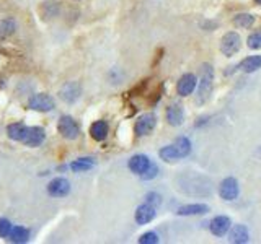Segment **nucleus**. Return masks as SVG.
I'll return each instance as SVG.
<instances>
[{
  "label": "nucleus",
  "mask_w": 261,
  "mask_h": 244,
  "mask_svg": "<svg viewBox=\"0 0 261 244\" xmlns=\"http://www.w3.org/2000/svg\"><path fill=\"white\" fill-rule=\"evenodd\" d=\"M212 85H214V68L209 64H204L201 70V80H199V86H198V104H203L209 99Z\"/></svg>",
  "instance_id": "nucleus-1"
},
{
  "label": "nucleus",
  "mask_w": 261,
  "mask_h": 244,
  "mask_svg": "<svg viewBox=\"0 0 261 244\" xmlns=\"http://www.w3.org/2000/svg\"><path fill=\"white\" fill-rule=\"evenodd\" d=\"M57 130L66 140H75L80 135L79 124H77L74 121V117H71V116H60V119L57 122Z\"/></svg>",
  "instance_id": "nucleus-2"
},
{
  "label": "nucleus",
  "mask_w": 261,
  "mask_h": 244,
  "mask_svg": "<svg viewBox=\"0 0 261 244\" xmlns=\"http://www.w3.org/2000/svg\"><path fill=\"white\" fill-rule=\"evenodd\" d=\"M240 46H242V39L235 31H229V33H225L224 38L220 39V52L227 57H232L234 54L239 52Z\"/></svg>",
  "instance_id": "nucleus-3"
},
{
  "label": "nucleus",
  "mask_w": 261,
  "mask_h": 244,
  "mask_svg": "<svg viewBox=\"0 0 261 244\" xmlns=\"http://www.w3.org/2000/svg\"><path fill=\"white\" fill-rule=\"evenodd\" d=\"M28 106L29 109H33V111H38V113H49L54 109V99L46 93H38L28 99Z\"/></svg>",
  "instance_id": "nucleus-4"
},
{
  "label": "nucleus",
  "mask_w": 261,
  "mask_h": 244,
  "mask_svg": "<svg viewBox=\"0 0 261 244\" xmlns=\"http://www.w3.org/2000/svg\"><path fill=\"white\" fill-rule=\"evenodd\" d=\"M80 94H82V85L79 82H67L59 90V98L67 104L75 103L80 98Z\"/></svg>",
  "instance_id": "nucleus-5"
},
{
  "label": "nucleus",
  "mask_w": 261,
  "mask_h": 244,
  "mask_svg": "<svg viewBox=\"0 0 261 244\" xmlns=\"http://www.w3.org/2000/svg\"><path fill=\"white\" fill-rule=\"evenodd\" d=\"M239 192H240V189H239V183H237L235 178H225L219 186V195H220V199L225 202L235 200L239 197Z\"/></svg>",
  "instance_id": "nucleus-6"
},
{
  "label": "nucleus",
  "mask_w": 261,
  "mask_h": 244,
  "mask_svg": "<svg viewBox=\"0 0 261 244\" xmlns=\"http://www.w3.org/2000/svg\"><path fill=\"white\" fill-rule=\"evenodd\" d=\"M155 124H157V117L153 114H142L139 119L136 121L134 125V130H136V135L137 137H145L155 129Z\"/></svg>",
  "instance_id": "nucleus-7"
},
{
  "label": "nucleus",
  "mask_w": 261,
  "mask_h": 244,
  "mask_svg": "<svg viewBox=\"0 0 261 244\" xmlns=\"http://www.w3.org/2000/svg\"><path fill=\"white\" fill-rule=\"evenodd\" d=\"M71 192V183L66 178H54L48 184V194L51 197H66Z\"/></svg>",
  "instance_id": "nucleus-8"
},
{
  "label": "nucleus",
  "mask_w": 261,
  "mask_h": 244,
  "mask_svg": "<svg viewBox=\"0 0 261 244\" xmlns=\"http://www.w3.org/2000/svg\"><path fill=\"white\" fill-rule=\"evenodd\" d=\"M196 86H198L196 75L185 74V75H181V78L178 80V85H176V91H178L180 96H189V94L196 90Z\"/></svg>",
  "instance_id": "nucleus-9"
},
{
  "label": "nucleus",
  "mask_w": 261,
  "mask_h": 244,
  "mask_svg": "<svg viewBox=\"0 0 261 244\" xmlns=\"http://www.w3.org/2000/svg\"><path fill=\"white\" fill-rule=\"evenodd\" d=\"M157 212H155V207L150 205V203H142V205L137 207L136 210V223L137 225H147L150 223L153 218H155Z\"/></svg>",
  "instance_id": "nucleus-10"
},
{
  "label": "nucleus",
  "mask_w": 261,
  "mask_h": 244,
  "mask_svg": "<svg viewBox=\"0 0 261 244\" xmlns=\"http://www.w3.org/2000/svg\"><path fill=\"white\" fill-rule=\"evenodd\" d=\"M167 121L173 127H178L185 121V111H183V106L180 103H173L167 108Z\"/></svg>",
  "instance_id": "nucleus-11"
},
{
  "label": "nucleus",
  "mask_w": 261,
  "mask_h": 244,
  "mask_svg": "<svg viewBox=\"0 0 261 244\" xmlns=\"http://www.w3.org/2000/svg\"><path fill=\"white\" fill-rule=\"evenodd\" d=\"M46 138V132L43 127H38V125H35V127H28V133H26V138H25V144L26 147H31V148H36L40 147L43 142Z\"/></svg>",
  "instance_id": "nucleus-12"
},
{
  "label": "nucleus",
  "mask_w": 261,
  "mask_h": 244,
  "mask_svg": "<svg viewBox=\"0 0 261 244\" xmlns=\"http://www.w3.org/2000/svg\"><path fill=\"white\" fill-rule=\"evenodd\" d=\"M230 218L225 215H219L216 218H212V222L209 223V230L214 236H224L229 230H230Z\"/></svg>",
  "instance_id": "nucleus-13"
},
{
  "label": "nucleus",
  "mask_w": 261,
  "mask_h": 244,
  "mask_svg": "<svg viewBox=\"0 0 261 244\" xmlns=\"http://www.w3.org/2000/svg\"><path fill=\"white\" fill-rule=\"evenodd\" d=\"M129 169L134 172V175H142V172L150 166V160L147 155H134L133 158L127 163Z\"/></svg>",
  "instance_id": "nucleus-14"
},
{
  "label": "nucleus",
  "mask_w": 261,
  "mask_h": 244,
  "mask_svg": "<svg viewBox=\"0 0 261 244\" xmlns=\"http://www.w3.org/2000/svg\"><path fill=\"white\" fill-rule=\"evenodd\" d=\"M250 239V233L248 228L245 225H235L230 228V234H229V241L235 242V244H245Z\"/></svg>",
  "instance_id": "nucleus-15"
},
{
  "label": "nucleus",
  "mask_w": 261,
  "mask_h": 244,
  "mask_svg": "<svg viewBox=\"0 0 261 244\" xmlns=\"http://www.w3.org/2000/svg\"><path fill=\"white\" fill-rule=\"evenodd\" d=\"M209 212V205L206 203H189V205H183L176 210L180 217H194V215H204Z\"/></svg>",
  "instance_id": "nucleus-16"
},
{
  "label": "nucleus",
  "mask_w": 261,
  "mask_h": 244,
  "mask_svg": "<svg viewBox=\"0 0 261 244\" xmlns=\"http://www.w3.org/2000/svg\"><path fill=\"white\" fill-rule=\"evenodd\" d=\"M26 133H28V127L21 122L10 124L9 127H7V135H9V138H12L13 142H21L23 144L26 138Z\"/></svg>",
  "instance_id": "nucleus-17"
},
{
  "label": "nucleus",
  "mask_w": 261,
  "mask_h": 244,
  "mask_svg": "<svg viewBox=\"0 0 261 244\" xmlns=\"http://www.w3.org/2000/svg\"><path fill=\"white\" fill-rule=\"evenodd\" d=\"M90 135L96 142H103L108 137V124L105 121H95L90 125Z\"/></svg>",
  "instance_id": "nucleus-18"
},
{
  "label": "nucleus",
  "mask_w": 261,
  "mask_h": 244,
  "mask_svg": "<svg viewBox=\"0 0 261 244\" xmlns=\"http://www.w3.org/2000/svg\"><path fill=\"white\" fill-rule=\"evenodd\" d=\"M9 239L12 242H17V244L28 242L29 241V231L25 226H13L10 234H9Z\"/></svg>",
  "instance_id": "nucleus-19"
},
{
  "label": "nucleus",
  "mask_w": 261,
  "mask_h": 244,
  "mask_svg": "<svg viewBox=\"0 0 261 244\" xmlns=\"http://www.w3.org/2000/svg\"><path fill=\"white\" fill-rule=\"evenodd\" d=\"M59 10H60V5L59 2H52V0H49V2H44L41 5V18L43 20H51L59 15Z\"/></svg>",
  "instance_id": "nucleus-20"
},
{
  "label": "nucleus",
  "mask_w": 261,
  "mask_h": 244,
  "mask_svg": "<svg viewBox=\"0 0 261 244\" xmlns=\"http://www.w3.org/2000/svg\"><path fill=\"white\" fill-rule=\"evenodd\" d=\"M158 156H160V158H162L164 161H167V163H175V161L181 160V155H180L178 150H176L175 144H173V145H168V147H164L162 150L158 152Z\"/></svg>",
  "instance_id": "nucleus-21"
},
{
  "label": "nucleus",
  "mask_w": 261,
  "mask_h": 244,
  "mask_svg": "<svg viewBox=\"0 0 261 244\" xmlns=\"http://www.w3.org/2000/svg\"><path fill=\"white\" fill-rule=\"evenodd\" d=\"M240 68L245 74H253L256 72L258 68H261V56H250L247 59L242 60Z\"/></svg>",
  "instance_id": "nucleus-22"
},
{
  "label": "nucleus",
  "mask_w": 261,
  "mask_h": 244,
  "mask_svg": "<svg viewBox=\"0 0 261 244\" xmlns=\"http://www.w3.org/2000/svg\"><path fill=\"white\" fill-rule=\"evenodd\" d=\"M15 31H17V21L13 18L0 20V38H9L15 34Z\"/></svg>",
  "instance_id": "nucleus-23"
},
{
  "label": "nucleus",
  "mask_w": 261,
  "mask_h": 244,
  "mask_svg": "<svg viewBox=\"0 0 261 244\" xmlns=\"http://www.w3.org/2000/svg\"><path fill=\"white\" fill-rule=\"evenodd\" d=\"M93 166H95V160H91V158H80V160H75L71 163V169L74 172H85Z\"/></svg>",
  "instance_id": "nucleus-24"
},
{
  "label": "nucleus",
  "mask_w": 261,
  "mask_h": 244,
  "mask_svg": "<svg viewBox=\"0 0 261 244\" xmlns=\"http://www.w3.org/2000/svg\"><path fill=\"white\" fill-rule=\"evenodd\" d=\"M253 23H255V17L251 13H239L234 18V25L237 28H250L253 26Z\"/></svg>",
  "instance_id": "nucleus-25"
},
{
  "label": "nucleus",
  "mask_w": 261,
  "mask_h": 244,
  "mask_svg": "<svg viewBox=\"0 0 261 244\" xmlns=\"http://www.w3.org/2000/svg\"><path fill=\"white\" fill-rule=\"evenodd\" d=\"M175 147H176V150L180 152L181 158H185V156H188L191 153V142L186 137H178V138H176Z\"/></svg>",
  "instance_id": "nucleus-26"
},
{
  "label": "nucleus",
  "mask_w": 261,
  "mask_h": 244,
  "mask_svg": "<svg viewBox=\"0 0 261 244\" xmlns=\"http://www.w3.org/2000/svg\"><path fill=\"white\" fill-rule=\"evenodd\" d=\"M247 44L250 49L253 51H258L261 49V31H256V33H251L247 39Z\"/></svg>",
  "instance_id": "nucleus-27"
},
{
  "label": "nucleus",
  "mask_w": 261,
  "mask_h": 244,
  "mask_svg": "<svg viewBox=\"0 0 261 244\" xmlns=\"http://www.w3.org/2000/svg\"><path fill=\"white\" fill-rule=\"evenodd\" d=\"M160 239H158V234L153 233V231H147L144 233L141 238H139V244H157Z\"/></svg>",
  "instance_id": "nucleus-28"
},
{
  "label": "nucleus",
  "mask_w": 261,
  "mask_h": 244,
  "mask_svg": "<svg viewBox=\"0 0 261 244\" xmlns=\"http://www.w3.org/2000/svg\"><path fill=\"white\" fill-rule=\"evenodd\" d=\"M12 223L10 220L7 218H0V238H9V234L12 231Z\"/></svg>",
  "instance_id": "nucleus-29"
},
{
  "label": "nucleus",
  "mask_w": 261,
  "mask_h": 244,
  "mask_svg": "<svg viewBox=\"0 0 261 244\" xmlns=\"http://www.w3.org/2000/svg\"><path fill=\"white\" fill-rule=\"evenodd\" d=\"M157 175H158V168H157V164L150 163V166L142 172L141 178H142L144 181H150V179H153V178H157Z\"/></svg>",
  "instance_id": "nucleus-30"
},
{
  "label": "nucleus",
  "mask_w": 261,
  "mask_h": 244,
  "mask_svg": "<svg viewBox=\"0 0 261 244\" xmlns=\"http://www.w3.org/2000/svg\"><path fill=\"white\" fill-rule=\"evenodd\" d=\"M145 200H147V203H150V205H153V207H157L162 203V197L155 192H149L147 195H145Z\"/></svg>",
  "instance_id": "nucleus-31"
},
{
  "label": "nucleus",
  "mask_w": 261,
  "mask_h": 244,
  "mask_svg": "<svg viewBox=\"0 0 261 244\" xmlns=\"http://www.w3.org/2000/svg\"><path fill=\"white\" fill-rule=\"evenodd\" d=\"M256 4H261V0H256Z\"/></svg>",
  "instance_id": "nucleus-32"
}]
</instances>
